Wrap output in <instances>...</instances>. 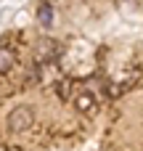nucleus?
I'll use <instances>...</instances> for the list:
<instances>
[{"label": "nucleus", "instance_id": "1", "mask_svg": "<svg viewBox=\"0 0 143 151\" xmlns=\"http://www.w3.org/2000/svg\"><path fill=\"white\" fill-rule=\"evenodd\" d=\"M34 125V109L32 106H16L8 114V130L11 133H27Z\"/></svg>", "mask_w": 143, "mask_h": 151}, {"label": "nucleus", "instance_id": "2", "mask_svg": "<svg viewBox=\"0 0 143 151\" xmlns=\"http://www.w3.org/2000/svg\"><path fill=\"white\" fill-rule=\"evenodd\" d=\"M61 42H56V40H40V45H37V58L42 61V64H48V61H56L58 56H61Z\"/></svg>", "mask_w": 143, "mask_h": 151}, {"label": "nucleus", "instance_id": "3", "mask_svg": "<svg viewBox=\"0 0 143 151\" xmlns=\"http://www.w3.org/2000/svg\"><path fill=\"white\" fill-rule=\"evenodd\" d=\"M74 106H77L80 111H85V114L96 111V98H93V93H80V96L74 98Z\"/></svg>", "mask_w": 143, "mask_h": 151}, {"label": "nucleus", "instance_id": "4", "mask_svg": "<svg viewBox=\"0 0 143 151\" xmlns=\"http://www.w3.org/2000/svg\"><path fill=\"white\" fill-rule=\"evenodd\" d=\"M16 66V56L11 48H0V74H8Z\"/></svg>", "mask_w": 143, "mask_h": 151}, {"label": "nucleus", "instance_id": "5", "mask_svg": "<svg viewBox=\"0 0 143 151\" xmlns=\"http://www.w3.org/2000/svg\"><path fill=\"white\" fill-rule=\"evenodd\" d=\"M37 21H40V27H50L53 24V8H50V3H42L40 8H37Z\"/></svg>", "mask_w": 143, "mask_h": 151}]
</instances>
